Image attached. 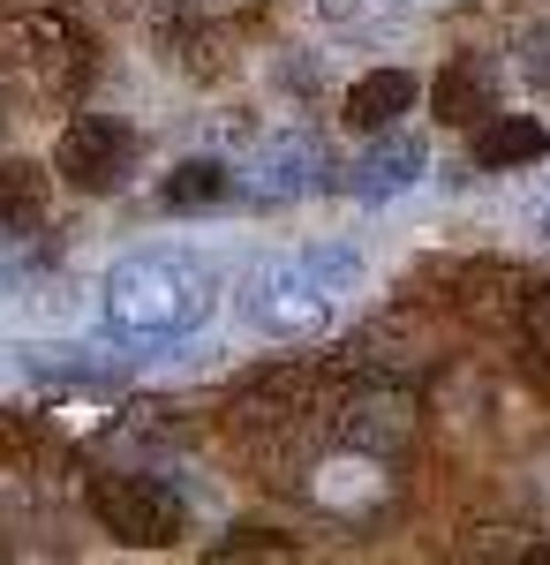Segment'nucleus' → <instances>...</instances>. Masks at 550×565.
<instances>
[{
  "instance_id": "1",
  "label": "nucleus",
  "mask_w": 550,
  "mask_h": 565,
  "mask_svg": "<svg viewBox=\"0 0 550 565\" xmlns=\"http://www.w3.org/2000/svg\"><path fill=\"white\" fill-rule=\"evenodd\" d=\"M212 271L181 249H151V257H121L106 271L98 302H106V324L128 332V340H181L212 317Z\"/></svg>"
},
{
  "instance_id": "2",
  "label": "nucleus",
  "mask_w": 550,
  "mask_h": 565,
  "mask_svg": "<svg viewBox=\"0 0 550 565\" xmlns=\"http://www.w3.org/2000/svg\"><path fill=\"white\" fill-rule=\"evenodd\" d=\"M355 279H362V264L347 249H295L242 279V317L272 340H317L339 317V302L355 295Z\"/></svg>"
},
{
  "instance_id": "3",
  "label": "nucleus",
  "mask_w": 550,
  "mask_h": 565,
  "mask_svg": "<svg viewBox=\"0 0 550 565\" xmlns=\"http://www.w3.org/2000/svg\"><path fill=\"white\" fill-rule=\"evenodd\" d=\"M0 68H8V84L23 90L31 106H76L84 84H91V68H98V53H91L76 15L39 8V15H15V23H8Z\"/></svg>"
},
{
  "instance_id": "4",
  "label": "nucleus",
  "mask_w": 550,
  "mask_h": 565,
  "mask_svg": "<svg viewBox=\"0 0 550 565\" xmlns=\"http://www.w3.org/2000/svg\"><path fill=\"white\" fill-rule=\"evenodd\" d=\"M91 513H98V527H106L114 543H128V551H173L181 527H189L181 498L151 476H98L91 482Z\"/></svg>"
},
{
  "instance_id": "5",
  "label": "nucleus",
  "mask_w": 550,
  "mask_h": 565,
  "mask_svg": "<svg viewBox=\"0 0 550 565\" xmlns=\"http://www.w3.org/2000/svg\"><path fill=\"white\" fill-rule=\"evenodd\" d=\"M53 174L68 189H84V196H106V189H121L136 174V136L114 114H76L61 129V143H53Z\"/></svg>"
},
{
  "instance_id": "6",
  "label": "nucleus",
  "mask_w": 550,
  "mask_h": 565,
  "mask_svg": "<svg viewBox=\"0 0 550 565\" xmlns=\"http://www.w3.org/2000/svg\"><path fill=\"white\" fill-rule=\"evenodd\" d=\"M332 423H339V445L378 452V460H400V452L415 445V430H423V407H415V392H408V385L370 377V385H355V399L339 407Z\"/></svg>"
},
{
  "instance_id": "7",
  "label": "nucleus",
  "mask_w": 550,
  "mask_h": 565,
  "mask_svg": "<svg viewBox=\"0 0 550 565\" xmlns=\"http://www.w3.org/2000/svg\"><path fill=\"white\" fill-rule=\"evenodd\" d=\"M317 174H325V151H317V136H264V143H250L242 159H234V181L250 189V196H302V189H317Z\"/></svg>"
},
{
  "instance_id": "8",
  "label": "nucleus",
  "mask_w": 550,
  "mask_h": 565,
  "mask_svg": "<svg viewBox=\"0 0 550 565\" xmlns=\"http://www.w3.org/2000/svg\"><path fill=\"white\" fill-rule=\"evenodd\" d=\"M384 490H392V482H384V460L378 452H355V445L309 476V498L332 505V513H370V505H384Z\"/></svg>"
},
{
  "instance_id": "9",
  "label": "nucleus",
  "mask_w": 550,
  "mask_h": 565,
  "mask_svg": "<svg viewBox=\"0 0 550 565\" xmlns=\"http://www.w3.org/2000/svg\"><path fill=\"white\" fill-rule=\"evenodd\" d=\"M423 167H430V151L415 143V136H384L378 129V143L355 159V196H362V204H384V196L415 189V181H423Z\"/></svg>"
},
{
  "instance_id": "10",
  "label": "nucleus",
  "mask_w": 550,
  "mask_h": 565,
  "mask_svg": "<svg viewBox=\"0 0 550 565\" xmlns=\"http://www.w3.org/2000/svg\"><path fill=\"white\" fill-rule=\"evenodd\" d=\"M400 114H415V76L408 68H370V76H355L347 90V129H392Z\"/></svg>"
},
{
  "instance_id": "11",
  "label": "nucleus",
  "mask_w": 550,
  "mask_h": 565,
  "mask_svg": "<svg viewBox=\"0 0 550 565\" xmlns=\"http://www.w3.org/2000/svg\"><path fill=\"white\" fill-rule=\"evenodd\" d=\"M550 151V129L536 121V114H490L483 129H475V167H536Z\"/></svg>"
},
{
  "instance_id": "12",
  "label": "nucleus",
  "mask_w": 550,
  "mask_h": 565,
  "mask_svg": "<svg viewBox=\"0 0 550 565\" xmlns=\"http://www.w3.org/2000/svg\"><path fill=\"white\" fill-rule=\"evenodd\" d=\"M45 234V174L31 159H0V242H39Z\"/></svg>"
},
{
  "instance_id": "13",
  "label": "nucleus",
  "mask_w": 550,
  "mask_h": 565,
  "mask_svg": "<svg viewBox=\"0 0 550 565\" xmlns=\"http://www.w3.org/2000/svg\"><path fill=\"white\" fill-rule=\"evenodd\" d=\"M430 114L453 121V129H467L475 114H490V76H483L475 61H453V68L430 84Z\"/></svg>"
},
{
  "instance_id": "14",
  "label": "nucleus",
  "mask_w": 550,
  "mask_h": 565,
  "mask_svg": "<svg viewBox=\"0 0 550 565\" xmlns=\"http://www.w3.org/2000/svg\"><path fill=\"white\" fill-rule=\"evenodd\" d=\"M234 189H242V181H234V167H219V159H181V167L167 174V189H159V196H167L173 212H204V204L234 196Z\"/></svg>"
},
{
  "instance_id": "15",
  "label": "nucleus",
  "mask_w": 550,
  "mask_h": 565,
  "mask_svg": "<svg viewBox=\"0 0 550 565\" xmlns=\"http://www.w3.org/2000/svg\"><path fill=\"white\" fill-rule=\"evenodd\" d=\"M0 460L8 468H45V460H61V445L45 430H31L23 415H0Z\"/></svg>"
},
{
  "instance_id": "16",
  "label": "nucleus",
  "mask_w": 550,
  "mask_h": 565,
  "mask_svg": "<svg viewBox=\"0 0 550 565\" xmlns=\"http://www.w3.org/2000/svg\"><path fill=\"white\" fill-rule=\"evenodd\" d=\"M167 61H181L189 76H219V39H212V31L173 23V31H167Z\"/></svg>"
},
{
  "instance_id": "17",
  "label": "nucleus",
  "mask_w": 550,
  "mask_h": 565,
  "mask_svg": "<svg viewBox=\"0 0 550 565\" xmlns=\"http://www.w3.org/2000/svg\"><path fill=\"white\" fill-rule=\"evenodd\" d=\"M520 324H528V348L550 362V287H536V295L520 302Z\"/></svg>"
},
{
  "instance_id": "18",
  "label": "nucleus",
  "mask_w": 550,
  "mask_h": 565,
  "mask_svg": "<svg viewBox=\"0 0 550 565\" xmlns=\"http://www.w3.org/2000/svg\"><path fill=\"white\" fill-rule=\"evenodd\" d=\"M317 15L325 23H370V15H384V0H317Z\"/></svg>"
}]
</instances>
